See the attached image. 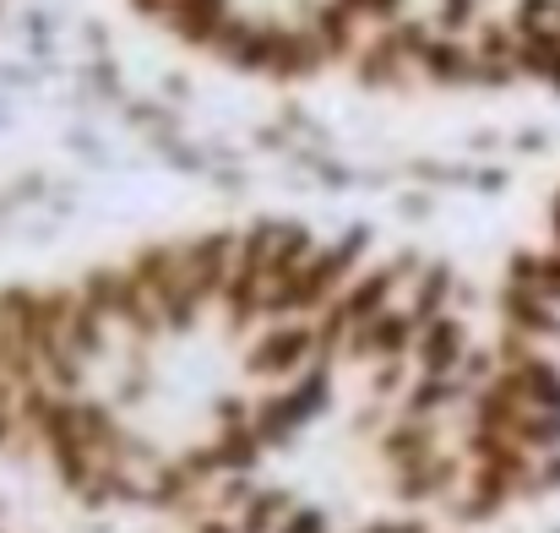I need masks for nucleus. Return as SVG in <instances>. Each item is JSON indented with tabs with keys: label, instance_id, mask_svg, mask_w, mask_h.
<instances>
[{
	"label": "nucleus",
	"instance_id": "obj_1",
	"mask_svg": "<svg viewBox=\"0 0 560 533\" xmlns=\"http://www.w3.org/2000/svg\"><path fill=\"white\" fill-rule=\"evenodd\" d=\"M283 533H327V529H322V518H316V512H294V523H289Z\"/></svg>",
	"mask_w": 560,
	"mask_h": 533
}]
</instances>
